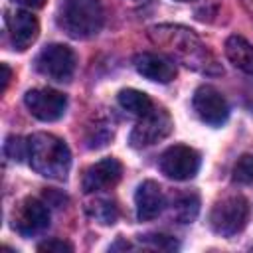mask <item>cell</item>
I'll use <instances>...</instances> for the list:
<instances>
[{
  "instance_id": "cell-7",
  "label": "cell",
  "mask_w": 253,
  "mask_h": 253,
  "mask_svg": "<svg viewBox=\"0 0 253 253\" xmlns=\"http://www.w3.org/2000/svg\"><path fill=\"white\" fill-rule=\"evenodd\" d=\"M172 130V119L164 109H152L150 113L142 115L140 121L134 125L128 142L132 148H146L162 138H166Z\"/></svg>"
},
{
  "instance_id": "cell-13",
  "label": "cell",
  "mask_w": 253,
  "mask_h": 253,
  "mask_svg": "<svg viewBox=\"0 0 253 253\" xmlns=\"http://www.w3.org/2000/svg\"><path fill=\"white\" fill-rule=\"evenodd\" d=\"M8 32H10V42L18 51L28 49L40 32V24L36 20L34 14L26 12V10H16L10 18H8Z\"/></svg>"
},
{
  "instance_id": "cell-16",
  "label": "cell",
  "mask_w": 253,
  "mask_h": 253,
  "mask_svg": "<svg viewBox=\"0 0 253 253\" xmlns=\"http://www.w3.org/2000/svg\"><path fill=\"white\" fill-rule=\"evenodd\" d=\"M117 101L125 111H128V113H132L136 117H142V115H146V113H150L154 109L150 97L144 91H138V89H123L119 93Z\"/></svg>"
},
{
  "instance_id": "cell-2",
  "label": "cell",
  "mask_w": 253,
  "mask_h": 253,
  "mask_svg": "<svg viewBox=\"0 0 253 253\" xmlns=\"http://www.w3.org/2000/svg\"><path fill=\"white\" fill-rule=\"evenodd\" d=\"M103 22L105 12L99 0H65L57 16L59 28L75 40L97 36L103 28Z\"/></svg>"
},
{
  "instance_id": "cell-17",
  "label": "cell",
  "mask_w": 253,
  "mask_h": 253,
  "mask_svg": "<svg viewBox=\"0 0 253 253\" xmlns=\"http://www.w3.org/2000/svg\"><path fill=\"white\" fill-rule=\"evenodd\" d=\"M200 210V200L196 194H184L174 202V213L182 223H190Z\"/></svg>"
},
{
  "instance_id": "cell-1",
  "label": "cell",
  "mask_w": 253,
  "mask_h": 253,
  "mask_svg": "<svg viewBox=\"0 0 253 253\" xmlns=\"http://www.w3.org/2000/svg\"><path fill=\"white\" fill-rule=\"evenodd\" d=\"M30 166L49 180H65L71 168L69 146L49 132H36L28 136Z\"/></svg>"
},
{
  "instance_id": "cell-12",
  "label": "cell",
  "mask_w": 253,
  "mask_h": 253,
  "mask_svg": "<svg viewBox=\"0 0 253 253\" xmlns=\"http://www.w3.org/2000/svg\"><path fill=\"white\" fill-rule=\"evenodd\" d=\"M164 192L162 188L152 182V180H144L134 194V206H136V217L140 221H150L154 217L160 215V211L164 210Z\"/></svg>"
},
{
  "instance_id": "cell-14",
  "label": "cell",
  "mask_w": 253,
  "mask_h": 253,
  "mask_svg": "<svg viewBox=\"0 0 253 253\" xmlns=\"http://www.w3.org/2000/svg\"><path fill=\"white\" fill-rule=\"evenodd\" d=\"M134 67L136 71L150 79V81H158V83H168L176 77V67L174 63H170L168 59L156 55V53H138L134 57Z\"/></svg>"
},
{
  "instance_id": "cell-24",
  "label": "cell",
  "mask_w": 253,
  "mask_h": 253,
  "mask_svg": "<svg viewBox=\"0 0 253 253\" xmlns=\"http://www.w3.org/2000/svg\"><path fill=\"white\" fill-rule=\"evenodd\" d=\"M16 4H22V6H26V8H42L47 0H14Z\"/></svg>"
},
{
  "instance_id": "cell-21",
  "label": "cell",
  "mask_w": 253,
  "mask_h": 253,
  "mask_svg": "<svg viewBox=\"0 0 253 253\" xmlns=\"http://www.w3.org/2000/svg\"><path fill=\"white\" fill-rule=\"evenodd\" d=\"M40 251H47V253H69L73 251V247L61 239H49V241H43L38 245Z\"/></svg>"
},
{
  "instance_id": "cell-6",
  "label": "cell",
  "mask_w": 253,
  "mask_h": 253,
  "mask_svg": "<svg viewBox=\"0 0 253 253\" xmlns=\"http://www.w3.org/2000/svg\"><path fill=\"white\" fill-rule=\"evenodd\" d=\"M158 166H160L162 174L172 178V180H178V182L190 180L200 170V154L192 146L174 144L162 152Z\"/></svg>"
},
{
  "instance_id": "cell-5",
  "label": "cell",
  "mask_w": 253,
  "mask_h": 253,
  "mask_svg": "<svg viewBox=\"0 0 253 253\" xmlns=\"http://www.w3.org/2000/svg\"><path fill=\"white\" fill-rule=\"evenodd\" d=\"M168 32H164V28H156L154 32H158L160 36V42L164 45L170 47L172 53H176L188 67H198V63H204V57H208L204 45L200 43V40L190 32V30H184V28H166Z\"/></svg>"
},
{
  "instance_id": "cell-23",
  "label": "cell",
  "mask_w": 253,
  "mask_h": 253,
  "mask_svg": "<svg viewBox=\"0 0 253 253\" xmlns=\"http://www.w3.org/2000/svg\"><path fill=\"white\" fill-rule=\"evenodd\" d=\"M0 69H2V85H0V91H6L8 81H10V67H8L6 63H2Z\"/></svg>"
},
{
  "instance_id": "cell-15",
  "label": "cell",
  "mask_w": 253,
  "mask_h": 253,
  "mask_svg": "<svg viewBox=\"0 0 253 253\" xmlns=\"http://www.w3.org/2000/svg\"><path fill=\"white\" fill-rule=\"evenodd\" d=\"M227 59L243 73L253 75V43H249L241 36H229L225 42Z\"/></svg>"
},
{
  "instance_id": "cell-8",
  "label": "cell",
  "mask_w": 253,
  "mask_h": 253,
  "mask_svg": "<svg viewBox=\"0 0 253 253\" xmlns=\"http://www.w3.org/2000/svg\"><path fill=\"white\" fill-rule=\"evenodd\" d=\"M24 103H26L28 111L43 123H51V121L61 119L65 109H67V97L55 89H49V87L30 89L24 95Z\"/></svg>"
},
{
  "instance_id": "cell-20",
  "label": "cell",
  "mask_w": 253,
  "mask_h": 253,
  "mask_svg": "<svg viewBox=\"0 0 253 253\" xmlns=\"http://www.w3.org/2000/svg\"><path fill=\"white\" fill-rule=\"evenodd\" d=\"M4 152H6V156H10L12 160H24V158H28V138L10 136V138L6 140Z\"/></svg>"
},
{
  "instance_id": "cell-10",
  "label": "cell",
  "mask_w": 253,
  "mask_h": 253,
  "mask_svg": "<svg viewBox=\"0 0 253 253\" xmlns=\"http://www.w3.org/2000/svg\"><path fill=\"white\" fill-rule=\"evenodd\" d=\"M49 225V210L38 198H28L14 213V229L26 237L43 231Z\"/></svg>"
},
{
  "instance_id": "cell-3",
  "label": "cell",
  "mask_w": 253,
  "mask_h": 253,
  "mask_svg": "<svg viewBox=\"0 0 253 253\" xmlns=\"http://www.w3.org/2000/svg\"><path fill=\"white\" fill-rule=\"evenodd\" d=\"M249 215V204L243 196H227L217 202L210 213V225L217 235L231 237L239 233Z\"/></svg>"
},
{
  "instance_id": "cell-9",
  "label": "cell",
  "mask_w": 253,
  "mask_h": 253,
  "mask_svg": "<svg viewBox=\"0 0 253 253\" xmlns=\"http://www.w3.org/2000/svg\"><path fill=\"white\" fill-rule=\"evenodd\" d=\"M194 111L198 113V117L208 123V125H221L227 121L229 117V105L225 101V97L211 85H202L196 89L194 99H192Z\"/></svg>"
},
{
  "instance_id": "cell-11",
  "label": "cell",
  "mask_w": 253,
  "mask_h": 253,
  "mask_svg": "<svg viewBox=\"0 0 253 253\" xmlns=\"http://www.w3.org/2000/svg\"><path fill=\"white\" fill-rule=\"evenodd\" d=\"M121 174H123V166L117 158H103L85 170L83 190L87 194H93V192L111 188L121 180Z\"/></svg>"
},
{
  "instance_id": "cell-18",
  "label": "cell",
  "mask_w": 253,
  "mask_h": 253,
  "mask_svg": "<svg viewBox=\"0 0 253 253\" xmlns=\"http://www.w3.org/2000/svg\"><path fill=\"white\" fill-rule=\"evenodd\" d=\"M89 213H91L99 223H105V225L115 223V219H117V215H119L117 206H115L113 202H109V200H97V202H93V204L89 206Z\"/></svg>"
},
{
  "instance_id": "cell-22",
  "label": "cell",
  "mask_w": 253,
  "mask_h": 253,
  "mask_svg": "<svg viewBox=\"0 0 253 253\" xmlns=\"http://www.w3.org/2000/svg\"><path fill=\"white\" fill-rule=\"evenodd\" d=\"M144 237H148L152 241V245L154 247H160V249H172V247H176V243L168 235H144Z\"/></svg>"
},
{
  "instance_id": "cell-19",
  "label": "cell",
  "mask_w": 253,
  "mask_h": 253,
  "mask_svg": "<svg viewBox=\"0 0 253 253\" xmlns=\"http://www.w3.org/2000/svg\"><path fill=\"white\" fill-rule=\"evenodd\" d=\"M233 180L239 184H253V154H243L233 166Z\"/></svg>"
},
{
  "instance_id": "cell-4",
  "label": "cell",
  "mask_w": 253,
  "mask_h": 253,
  "mask_svg": "<svg viewBox=\"0 0 253 253\" xmlns=\"http://www.w3.org/2000/svg\"><path fill=\"white\" fill-rule=\"evenodd\" d=\"M75 51L69 45L63 43H49L45 45L38 59H36V67L42 75L53 79V81H69L73 77L75 71Z\"/></svg>"
},
{
  "instance_id": "cell-25",
  "label": "cell",
  "mask_w": 253,
  "mask_h": 253,
  "mask_svg": "<svg viewBox=\"0 0 253 253\" xmlns=\"http://www.w3.org/2000/svg\"><path fill=\"white\" fill-rule=\"evenodd\" d=\"M176 2H190V0H176Z\"/></svg>"
}]
</instances>
